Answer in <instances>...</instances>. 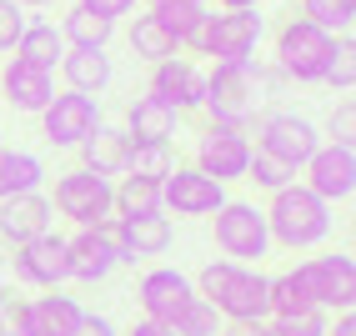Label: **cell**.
Wrapping results in <instances>:
<instances>
[{"instance_id": "cell-24", "label": "cell", "mask_w": 356, "mask_h": 336, "mask_svg": "<svg viewBox=\"0 0 356 336\" xmlns=\"http://www.w3.org/2000/svg\"><path fill=\"white\" fill-rule=\"evenodd\" d=\"M121 221V216H115ZM126 231V246H131V261H146V256H165L171 251V216L156 211V216H131V221H121Z\"/></svg>"}, {"instance_id": "cell-4", "label": "cell", "mask_w": 356, "mask_h": 336, "mask_svg": "<svg viewBox=\"0 0 356 336\" xmlns=\"http://www.w3.org/2000/svg\"><path fill=\"white\" fill-rule=\"evenodd\" d=\"M331 56H337V35H326L306 15H291L286 26L276 31V70L296 86H321Z\"/></svg>"}, {"instance_id": "cell-22", "label": "cell", "mask_w": 356, "mask_h": 336, "mask_svg": "<svg viewBox=\"0 0 356 336\" xmlns=\"http://www.w3.org/2000/svg\"><path fill=\"white\" fill-rule=\"evenodd\" d=\"M31 306V326H35V336H70L76 331V321H81V301L76 296H65V291H40L35 301H26Z\"/></svg>"}, {"instance_id": "cell-30", "label": "cell", "mask_w": 356, "mask_h": 336, "mask_svg": "<svg viewBox=\"0 0 356 336\" xmlns=\"http://www.w3.org/2000/svg\"><path fill=\"white\" fill-rule=\"evenodd\" d=\"M171 171H176V146H171V141H131V151H126V176L165 181Z\"/></svg>"}, {"instance_id": "cell-10", "label": "cell", "mask_w": 356, "mask_h": 336, "mask_svg": "<svg viewBox=\"0 0 356 336\" xmlns=\"http://www.w3.org/2000/svg\"><path fill=\"white\" fill-rule=\"evenodd\" d=\"M96 126H101V101L96 95L56 90L51 106L40 111V136H45V146H56V151H76Z\"/></svg>"}, {"instance_id": "cell-15", "label": "cell", "mask_w": 356, "mask_h": 336, "mask_svg": "<svg viewBox=\"0 0 356 336\" xmlns=\"http://www.w3.org/2000/svg\"><path fill=\"white\" fill-rule=\"evenodd\" d=\"M221 201H226V186L201 176L196 166H176L161 181V211H171V216H216Z\"/></svg>"}, {"instance_id": "cell-23", "label": "cell", "mask_w": 356, "mask_h": 336, "mask_svg": "<svg viewBox=\"0 0 356 336\" xmlns=\"http://www.w3.org/2000/svg\"><path fill=\"white\" fill-rule=\"evenodd\" d=\"M176 121L181 115L171 111V106H161V101H151V95H136V101L126 106V136L131 141H171L176 136Z\"/></svg>"}, {"instance_id": "cell-26", "label": "cell", "mask_w": 356, "mask_h": 336, "mask_svg": "<svg viewBox=\"0 0 356 336\" xmlns=\"http://www.w3.org/2000/svg\"><path fill=\"white\" fill-rule=\"evenodd\" d=\"M45 186V161L35 151H0V201L6 196H26V191Z\"/></svg>"}, {"instance_id": "cell-8", "label": "cell", "mask_w": 356, "mask_h": 336, "mask_svg": "<svg viewBox=\"0 0 356 336\" xmlns=\"http://www.w3.org/2000/svg\"><path fill=\"white\" fill-rule=\"evenodd\" d=\"M256 151H266L276 161H286V166H301L312 161V151L321 146V131L312 115H296V111H261L256 115Z\"/></svg>"}, {"instance_id": "cell-13", "label": "cell", "mask_w": 356, "mask_h": 336, "mask_svg": "<svg viewBox=\"0 0 356 336\" xmlns=\"http://www.w3.org/2000/svg\"><path fill=\"white\" fill-rule=\"evenodd\" d=\"M151 101H161V106H171L176 115H186V111H201V101H206V70L191 61V56H171V61H156L151 65Z\"/></svg>"}, {"instance_id": "cell-29", "label": "cell", "mask_w": 356, "mask_h": 336, "mask_svg": "<svg viewBox=\"0 0 356 336\" xmlns=\"http://www.w3.org/2000/svg\"><path fill=\"white\" fill-rule=\"evenodd\" d=\"M111 211L131 221V216H156L161 211V181H146V176H121L111 186Z\"/></svg>"}, {"instance_id": "cell-43", "label": "cell", "mask_w": 356, "mask_h": 336, "mask_svg": "<svg viewBox=\"0 0 356 336\" xmlns=\"http://www.w3.org/2000/svg\"><path fill=\"white\" fill-rule=\"evenodd\" d=\"M326 336H356V317L351 311H337V326H326Z\"/></svg>"}, {"instance_id": "cell-35", "label": "cell", "mask_w": 356, "mask_h": 336, "mask_svg": "<svg viewBox=\"0 0 356 336\" xmlns=\"http://www.w3.org/2000/svg\"><path fill=\"white\" fill-rule=\"evenodd\" d=\"M326 311H301V317H271L266 336H326Z\"/></svg>"}, {"instance_id": "cell-9", "label": "cell", "mask_w": 356, "mask_h": 336, "mask_svg": "<svg viewBox=\"0 0 356 336\" xmlns=\"http://www.w3.org/2000/svg\"><path fill=\"white\" fill-rule=\"evenodd\" d=\"M111 176H96V171H86V166H76V171H60L56 176V191L45 201H51V211H60L65 221H76V226H96L106 221L111 211Z\"/></svg>"}, {"instance_id": "cell-28", "label": "cell", "mask_w": 356, "mask_h": 336, "mask_svg": "<svg viewBox=\"0 0 356 336\" xmlns=\"http://www.w3.org/2000/svg\"><path fill=\"white\" fill-rule=\"evenodd\" d=\"M15 56L31 61V65H40V70H56L60 56H65L60 26H51V20H31V26L20 31V40H15Z\"/></svg>"}, {"instance_id": "cell-34", "label": "cell", "mask_w": 356, "mask_h": 336, "mask_svg": "<svg viewBox=\"0 0 356 336\" xmlns=\"http://www.w3.org/2000/svg\"><path fill=\"white\" fill-rule=\"evenodd\" d=\"M321 86L341 90V95H351V90H356V45H351V35H341V40H337V56H331L326 81H321Z\"/></svg>"}, {"instance_id": "cell-21", "label": "cell", "mask_w": 356, "mask_h": 336, "mask_svg": "<svg viewBox=\"0 0 356 336\" xmlns=\"http://www.w3.org/2000/svg\"><path fill=\"white\" fill-rule=\"evenodd\" d=\"M81 166L86 171H96V176H126V151H131V136L121 126H96L86 141H81Z\"/></svg>"}, {"instance_id": "cell-12", "label": "cell", "mask_w": 356, "mask_h": 336, "mask_svg": "<svg viewBox=\"0 0 356 336\" xmlns=\"http://www.w3.org/2000/svg\"><path fill=\"white\" fill-rule=\"evenodd\" d=\"M301 171H306L301 186H306V191H316L326 206H337V201H351V196H356V146H341V141H321Z\"/></svg>"}, {"instance_id": "cell-41", "label": "cell", "mask_w": 356, "mask_h": 336, "mask_svg": "<svg viewBox=\"0 0 356 336\" xmlns=\"http://www.w3.org/2000/svg\"><path fill=\"white\" fill-rule=\"evenodd\" d=\"M221 336H266V321H226Z\"/></svg>"}, {"instance_id": "cell-36", "label": "cell", "mask_w": 356, "mask_h": 336, "mask_svg": "<svg viewBox=\"0 0 356 336\" xmlns=\"http://www.w3.org/2000/svg\"><path fill=\"white\" fill-rule=\"evenodd\" d=\"M31 26V15L15 6V0H0V51H15V40H20V31Z\"/></svg>"}, {"instance_id": "cell-5", "label": "cell", "mask_w": 356, "mask_h": 336, "mask_svg": "<svg viewBox=\"0 0 356 336\" xmlns=\"http://www.w3.org/2000/svg\"><path fill=\"white\" fill-rule=\"evenodd\" d=\"M296 281V291L306 296L312 311H351L356 306V261L346 251L331 256H306L286 271Z\"/></svg>"}, {"instance_id": "cell-31", "label": "cell", "mask_w": 356, "mask_h": 336, "mask_svg": "<svg viewBox=\"0 0 356 336\" xmlns=\"http://www.w3.org/2000/svg\"><path fill=\"white\" fill-rule=\"evenodd\" d=\"M301 15L321 26L326 35H351L356 26V0H301Z\"/></svg>"}, {"instance_id": "cell-2", "label": "cell", "mask_w": 356, "mask_h": 336, "mask_svg": "<svg viewBox=\"0 0 356 336\" xmlns=\"http://www.w3.org/2000/svg\"><path fill=\"white\" fill-rule=\"evenodd\" d=\"M196 296H206L216 306L221 321H266L271 306H266V276L256 266H241V261H206L201 276H196Z\"/></svg>"}, {"instance_id": "cell-25", "label": "cell", "mask_w": 356, "mask_h": 336, "mask_svg": "<svg viewBox=\"0 0 356 336\" xmlns=\"http://www.w3.org/2000/svg\"><path fill=\"white\" fill-rule=\"evenodd\" d=\"M126 40H131V56H136V61H146V65H156V61H171V56H186L181 45H176V35L165 31V26H161V20H156L151 10L131 20Z\"/></svg>"}, {"instance_id": "cell-20", "label": "cell", "mask_w": 356, "mask_h": 336, "mask_svg": "<svg viewBox=\"0 0 356 336\" xmlns=\"http://www.w3.org/2000/svg\"><path fill=\"white\" fill-rule=\"evenodd\" d=\"M60 81H65V90L96 95V101H101V90L115 81L111 56H106V51H76V45H65V56H60Z\"/></svg>"}, {"instance_id": "cell-48", "label": "cell", "mask_w": 356, "mask_h": 336, "mask_svg": "<svg viewBox=\"0 0 356 336\" xmlns=\"http://www.w3.org/2000/svg\"><path fill=\"white\" fill-rule=\"evenodd\" d=\"M0 151H6V136H0Z\"/></svg>"}, {"instance_id": "cell-3", "label": "cell", "mask_w": 356, "mask_h": 336, "mask_svg": "<svg viewBox=\"0 0 356 336\" xmlns=\"http://www.w3.org/2000/svg\"><path fill=\"white\" fill-rule=\"evenodd\" d=\"M266 211V231H271V246L281 251H312L321 246L331 226H337V216H331V206L316 196V191H306L301 181H291L286 191H276Z\"/></svg>"}, {"instance_id": "cell-40", "label": "cell", "mask_w": 356, "mask_h": 336, "mask_svg": "<svg viewBox=\"0 0 356 336\" xmlns=\"http://www.w3.org/2000/svg\"><path fill=\"white\" fill-rule=\"evenodd\" d=\"M70 336H121V331H115V321L101 317V311H81V321H76Z\"/></svg>"}, {"instance_id": "cell-16", "label": "cell", "mask_w": 356, "mask_h": 336, "mask_svg": "<svg viewBox=\"0 0 356 336\" xmlns=\"http://www.w3.org/2000/svg\"><path fill=\"white\" fill-rule=\"evenodd\" d=\"M10 266H15V276L26 286H35V291H60L65 286V236L45 231V236H35V241L15 246Z\"/></svg>"}, {"instance_id": "cell-27", "label": "cell", "mask_w": 356, "mask_h": 336, "mask_svg": "<svg viewBox=\"0 0 356 336\" xmlns=\"http://www.w3.org/2000/svg\"><path fill=\"white\" fill-rule=\"evenodd\" d=\"M111 35H115V20L90 15L86 6H70L65 20H60V40H65V45H76V51H106Z\"/></svg>"}, {"instance_id": "cell-17", "label": "cell", "mask_w": 356, "mask_h": 336, "mask_svg": "<svg viewBox=\"0 0 356 336\" xmlns=\"http://www.w3.org/2000/svg\"><path fill=\"white\" fill-rule=\"evenodd\" d=\"M0 95H6V106L15 115H40L56 95V70H40L31 61L10 56V65L0 70Z\"/></svg>"}, {"instance_id": "cell-18", "label": "cell", "mask_w": 356, "mask_h": 336, "mask_svg": "<svg viewBox=\"0 0 356 336\" xmlns=\"http://www.w3.org/2000/svg\"><path fill=\"white\" fill-rule=\"evenodd\" d=\"M115 251L101 241L96 226H81L76 236H65V281H81V286H101L115 276Z\"/></svg>"}, {"instance_id": "cell-14", "label": "cell", "mask_w": 356, "mask_h": 336, "mask_svg": "<svg viewBox=\"0 0 356 336\" xmlns=\"http://www.w3.org/2000/svg\"><path fill=\"white\" fill-rule=\"evenodd\" d=\"M196 296V281L186 276V271H176V266H151L146 276H140V286H136V301H140V317L146 321H161V326H171L181 311H186V301Z\"/></svg>"}, {"instance_id": "cell-37", "label": "cell", "mask_w": 356, "mask_h": 336, "mask_svg": "<svg viewBox=\"0 0 356 336\" xmlns=\"http://www.w3.org/2000/svg\"><path fill=\"white\" fill-rule=\"evenodd\" d=\"M0 336H35V326H31V306H26V301L6 296V306H0Z\"/></svg>"}, {"instance_id": "cell-39", "label": "cell", "mask_w": 356, "mask_h": 336, "mask_svg": "<svg viewBox=\"0 0 356 336\" xmlns=\"http://www.w3.org/2000/svg\"><path fill=\"white\" fill-rule=\"evenodd\" d=\"M76 6H86L90 15H106V20H121V15H136L140 0H76Z\"/></svg>"}, {"instance_id": "cell-6", "label": "cell", "mask_w": 356, "mask_h": 336, "mask_svg": "<svg viewBox=\"0 0 356 336\" xmlns=\"http://www.w3.org/2000/svg\"><path fill=\"white\" fill-rule=\"evenodd\" d=\"M216 221V251L226 261H241V266H261L276 246H271V231H266V211L256 201H221V211L211 216Z\"/></svg>"}, {"instance_id": "cell-1", "label": "cell", "mask_w": 356, "mask_h": 336, "mask_svg": "<svg viewBox=\"0 0 356 336\" xmlns=\"http://www.w3.org/2000/svg\"><path fill=\"white\" fill-rule=\"evenodd\" d=\"M271 81L276 76L256 56L251 61H216L206 70V101H201V111L211 115V126H231V131L251 136V121L261 115V106L271 101Z\"/></svg>"}, {"instance_id": "cell-7", "label": "cell", "mask_w": 356, "mask_h": 336, "mask_svg": "<svg viewBox=\"0 0 356 336\" xmlns=\"http://www.w3.org/2000/svg\"><path fill=\"white\" fill-rule=\"evenodd\" d=\"M261 35H266V20L256 10H216V15H206V26L196 31L191 56H211V65L216 61H251Z\"/></svg>"}, {"instance_id": "cell-45", "label": "cell", "mask_w": 356, "mask_h": 336, "mask_svg": "<svg viewBox=\"0 0 356 336\" xmlns=\"http://www.w3.org/2000/svg\"><path fill=\"white\" fill-rule=\"evenodd\" d=\"M20 10H45V6H56V0H15Z\"/></svg>"}, {"instance_id": "cell-33", "label": "cell", "mask_w": 356, "mask_h": 336, "mask_svg": "<svg viewBox=\"0 0 356 336\" xmlns=\"http://www.w3.org/2000/svg\"><path fill=\"white\" fill-rule=\"evenodd\" d=\"M221 326H226V321L216 317V306H211L206 296H191V301H186V311L171 321L176 336H221Z\"/></svg>"}, {"instance_id": "cell-44", "label": "cell", "mask_w": 356, "mask_h": 336, "mask_svg": "<svg viewBox=\"0 0 356 336\" xmlns=\"http://www.w3.org/2000/svg\"><path fill=\"white\" fill-rule=\"evenodd\" d=\"M216 6H221V10H256L261 0H216Z\"/></svg>"}, {"instance_id": "cell-42", "label": "cell", "mask_w": 356, "mask_h": 336, "mask_svg": "<svg viewBox=\"0 0 356 336\" xmlns=\"http://www.w3.org/2000/svg\"><path fill=\"white\" fill-rule=\"evenodd\" d=\"M126 336H176V331H171V326H161V321H146V317H140V321H131Z\"/></svg>"}, {"instance_id": "cell-46", "label": "cell", "mask_w": 356, "mask_h": 336, "mask_svg": "<svg viewBox=\"0 0 356 336\" xmlns=\"http://www.w3.org/2000/svg\"><path fill=\"white\" fill-rule=\"evenodd\" d=\"M6 296H10V286H6V271H0V306H6Z\"/></svg>"}, {"instance_id": "cell-38", "label": "cell", "mask_w": 356, "mask_h": 336, "mask_svg": "<svg viewBox=\"0 0 356 336\" xmlns=\"http://www.w3.org/2000/svg\"><path fill=\"white\" fill-rule=\"evenodd\" d=\"M331 141H341V146L356 141V106L351 101H341L337 111H331Z\"/></svg>"}, {"instance_id": "cell-47", "label": "cell", "mask_w": 356, "mask_h": 336, "mask_svg": "<svg viewBox=\"0 0 356 336\" xmlns=\"http://www.w3.org/2000/svg\"><path fill=\"white\" fill-rule=\"evenodd\" d=\"M151 6H171V0H151ZM191 6H206V0H191Z\"/></svg>"}, {"instance_id": "cell-11", "label": "cell", "mask_w": 356, "mask_h": 336, "mask_svg": "<svg viewBox=\"0 0 356 336\" xmlns=\"http://www.w3.org/2000/svg\"><path fill=\"white\" fill-rule=\"evenodd\" d=\"M251 136L246 131H231V126H206L196 141V171L211 181H246V166H251Z\"/></svg>"}, {"instance_id": "cell-19", "label": "cell", "mask_w": 356, "mask_h": 336, "mask_svg": "<svg viewBox=\"0 0 356 336\" xmlns=\"http://www.w3.org/2000/svg\"><path fill=\"white\" fill-rule=\"evenodd\" d=\"M56 221L51 201H45V191H26V196H6L0 201V241L6 246H26L35 236H45Z\"/></svg>"}, {"instance_id": "cell-32", "label": "cell", "mask_w": 356, "mask_h": 336, "mask_svg": "<svg viewBox=\"0 0 356 336\" xmlns=\"http://www.w3.org/2000/svg\"><path fill=\"white\" fill-rule=\"evenodd\" d=\"M301 171L286 161H276L266 151H251V166H246V181H256V191H266V196H276V191H286Z\"/></svg>"}]
</instances>
